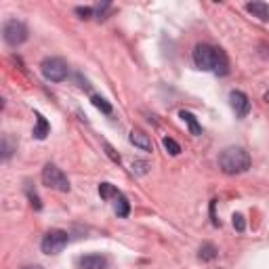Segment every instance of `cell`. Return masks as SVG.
<instances>
[{"instance_id":"obj_1","label":"cell","mask_w":269,"mask_h":269,"mask_svg":"<svg viewBox=\"0 0 269 269\" xmlns=\"http://www.w3.org/2000/svg\"><path fill=\"white\" fill-rule=\"evenodd\" d=\"M219 168L225 175H240L250 168V154L244 148H225L219 154Z\"/></svg>"},{"instance_id":"obj_2","label":"cell","mask_w":269,"mask_h":269,"mask_svg":"<svg viewBox=\"0 0 269 269\" xmlns=\"http://www.w3.org/2000/svg\"><path fill=\"white\" fill-rule=\"evenodd\" d=\"M67 242H69V234H67V231H63V229H51V231H46V234H44L40 248H42L44 255H59L61 250L67 246Z\"/></svg>"},{"instance_id":"obj_3","label":"cell","mask_w":269,"mask_h":269,"mask_svg":"<svg viewBox=\"0 0 269 269\" xmlns=\"http://www.w3.org/2000/svg\"><path fill=\"white\" fill-rule=\"evenodd\" d=\"M42 183L51 189H57V191H63V193L69 191V179L55 164H46L42 168Z\"/></svg>"},{"instance_id":"obj_4","label":"cell","mask_w":269,"mask_h":269,"mask_svg":"<svg viewBox=\"0 0 269 269\" xmlns=\"http://www.w3.org/2000/svg\"><path fill=\"white\" fill-rule=\"evenodd\" d=\"M42 69V76L51 82H63L67 78V63L61 57H46L40 65Z\"/></svg>"},{"instance_id":"obj_5","label":"cell","mask_w":269,"mask_h":269,"mask_svg":"<svg viewBox=\"0 0 269 269\" xmlns=\"http://www.w3.org/2000/svg\"><path fill=\"white\" fill-rule=\"evenodd\" d=\"M3 36H5V42L9 46H19L28 40V28L17 21V19H9L5 23V30H3Z\"/></svg>"},{"instance_id":"obj_6","label":"cell","mask_w":269,"mask_h":269,"mask_svg":"<svg viewBox=\"0 0 269 269\" xmlns=\"http://www.w3.org/2000/svg\"><path fill=\"white\" fill-rule=\"evenodd\" d=\"M214 53H217V46H210V44H195V48H193V63H195V67H200V69H204V71H212Z\"/></svg>"},{"instance_id":"obj_7","label":"cell","mask_w":269,"mask_h":269,"mask_svg":"<svg viewBox=\"0 0 269 269\" xmlns=\"http://www.w3.org/2000/svg\"><path fill=\"white\" fill-rule=\"evenodd\" d=\"M229 103H231V110L236 112L238 118H246L250 112V101L246 97V93L242 91H231L229 93Z\"/></svg>"},{"instance_id":"obj_8","label":"cell","mask_w":269,"mask_h":269,"mask_svg":"<svg viewBox=\"0 0 269 269\" xmlns=\"http://www.w3.org/2000/svg\"><path fill=\"white\" fill-rule=\"evenodd\" d=\"M129 141L133 143L135 148H139L141 152H150V154L154 152V143H152L150 135H148V133H143V131H139V129H133V131H131Z\"/></svg>"},{"instance_id":"obj_9","label":"cell","mask_w":269,"mask_h":269,"mask_svg":"<svg viewBox=\"0 0 269 269\" xmlns=\"http://www.w3.org/2000/svg\"><path fill=\"white\" fill-rule=\"evenodd\" d=\"M229 71V59L225 55L223 48H217V53H214V65H212V74L217 76H225Z\"/></svg>"},{"instance_id":"obj_10","label":"cell","mask_w":269,"mask_h":269,"mask_svg":"<svg viewBox=\"0 0 269 269\" xmlns=\"http://www.w3.org/2000/svg\"><path fill=\"white\" fill-rule=\"evenodd\" d=\"M246 11L253 15V17H257V19H261V21H269V5L261 3V0L248 3V5H246Z\"/></svg>"},{"instance_id":"obj_11","label":"cell","mask_w":269,"mask_h":269,"mask_svg":"<svg viewBox=\"0 0 269 269\" xmlns=\"http://www.w3.org/2000/svg\"><path fill=\"white\" fill-rule=\"evenodd\" d=\"M78 265H80V269H105L107 261L103 255H86L78 261Z\"/></svg>"},{"instance_id":"obj_12","label":"cell","mask_w":269,"mask_h":269,"mask_svg":"<svg viewBox=\"0 0 269 269\" xmlns=\"http://www.w3.org/2000/svg\"><path fill=\"white\" fill-rule=\"evenodd\" d=\"M179 118H181L187 127H189V133L193 135V137H200L202 135V127H200V122H198V118H195L191 112H185V110H181L179 112Z\"/></svg>"},{"instance_id":"obj_13","label":"cell","mask_w":269,"mask_h":269,"mask_svg":"<svg viewBox=\"0 0 269 269\" xmlns=\"http://www.w3.org/2000/svg\"><path fill=\"white\" fill-rule=\"evenodd\" d=\"M51 133V124L46 122V118L42 116V114H36V127H34V139H38V141H42V139H46V135Z\"/></svg>"},{"instance_id":"obj_14","label":"cell","mask_w":269,"mask_h":269,"mask_svg":"<svg viewBox=\"0 0 269 269\" xmlns=\"http://www.w3.org/2000/svg\"><path fill=\"white\" fill-rule=\"evenodd\" d=\"M114 210H116L118 217H129V212H131V202L122 191L114 198Z\"/></svg>"},{"instance_id":"obj_15","label":"cell","mask_w":269,"mask_h":269,"mask_svg":"<svg viewBox=\"0 0 269 269\" xmlns=\"http://www.w3.org/2000/svg\"><path fill=\"white\" fill-rule=\"evenodd\" d=\"M217 246L214 244H210V242H206V244H202V248H200V253H198V259L200 261H212V259H217Z\"/></svg>"},{"instance_id":"obj_16","label":"cell","mask_w":269,"mask_h":269,"mask_svg":"<svg viewBox=\"0 0 269 269\" xmlns=\"http://www.w3.org/2000/svg\"><path fill=\"white\" fill-rule=\"evenodd\" d=\"M118 193H120V191H118L112 183H101V185H99V195H101L103 200H114Z\"/></svg>"},{"instance_id":"obj_17","label":"cell","mask_w":269,"mask_h":269,"mask_svg":"<svg viewBox=\"0 0 269 269\" xmlns=\"http://www.w3.org/2000/svg\"><path fill=\"white\" fill-rule=\"evenodd\" d=\"M91 101H93V105L97 107V110H101L105 116H110V114H112V105L107 103L103 97H99V95H93V97H91Z\"/></svg>"},{"instance_id":"obj_18","label":"cell","mask_w":269,"mask_h":269,"mask_svg":"<svg viewBox=\"0 0 269 269\" xmlns=\"http://www.w3.org/2000/svg\"><path fill=\"white\" fill-rule=\"evenodd\" d=\"M162 145H164V150L170 154V156H179L181 154V145L175 141V139H170V137H164L162 139Z\"/></svg>"},{"instance_id":"obj_19","label":"cell","mask_w":269,"mask_h":269,"mask_svg":"<svg viewBox=\"0 0 269 269\" xmlns=\"http://www.w3.org/2000/svg\"><path fill=\"white\" fill-rule=\"evenodd\" d=\"M131 168H133L135 175H148L150 173V164L145 162V160H135V162L131 164Z\"/></svg>"},{"instance_id":"obj_20","label":"cell","mask_w":269,"mask_h":269,"mask_svg":"<svg viewBox=\"0 0 269 269\" xmlns=\"http://www.w3.org/2000/svg\"><path fill=\"white\" fill-rule=\"evenodd\" d=\"M112 9V5L110 3H103V5H97V9H95V13H97V19L99 21H103V19H107V11Z\"/></svg>"},{"instance_id":"obj_21","label":"cell","mask_w":269,"mask_h":269,"mask_svg":"<svg viewBox=\"0 0 269 269\" xmlns=\"http://www.w3.org/2000/svg\"><path fill=\"white\" fill-rule=\"evenodd\" d=\"M95 13V9L91 7H76V15H80V19H91Z\"/></svg>"},{"instance_id":"obj_22","label":"cell","mask_w":269,"mask_h":269,"mask_svg":"<svg viewBox=\"0 0 269 269\" xmlns=\"http://www.w3.org/2000/svg\"><path fill=\"white\" fill-rule=\"evenodd\" d=\"M231 219H234V227L240 231V234H242V231L246 229V223H244V217H242V214L240 212H236L234 214V217H231Z\"/></svg>"},{"instance_id":"obj_23","label":"cell","mask_w":269,"mask_h":269,"mask_svg":"<svg viewBox=\"0 0 269 269\" xmlns=\"http://www.w3.org/2000/svg\"><path fill=\"white\" fill-rule=\"evenodd\" d=\"M103 148H105V154H107V156H110V160H112V162H116V164H120V156L116 154V150H114V148L110 145V143H105V145H103Z\"/></svg>"},{"instance_id":"obj_24","label":"cell","mask_w":269,"mask_h":269,"mask_svg":"<svg viewBox=\"0 0 269 269\" xmlns=\"http://www.w3.org/2000/svg\"><path fill=\"white\" fill-rule=\"evenodd\" d=\"M28 198H30V202H32V206H34V210H40L42 208V202H40V198L36 193H32V189H28Z\"/></svg>"},{"instance_id":"obj_25","label":"cell","mask_w":269,"mask_h":269,"mask_svg":"<svg viewBox=\"0 0 269 269\" xmlns=\"http://www.w3.org/2000/svg\"><path fill=\"white\" fill-rule=\"evenodd\" d=\"M11 154H13V150H11V145H9V137H5V139H3V160H9Z\"/></svg>"},{"instance_id":"obj_26","label":"cell","mask_w":269,"mask_h":269,"mask_svg":"<svg viewBox=\"0 0 269 269\" xmlns=\"http://www.w3.org/2000/svg\"><path fill=\"white\" fill-rule=\"evenodd\" d=\"M214 206H217V200L210 202V219H212V225L214 227H219V219H217V214H214Z\"/></svg>"},{"instance_id":"obj_27","label":"cell","mask_w":269,"mask_h":269,"mask_svg":"<svg viewBox=\"0 0 269 269\" xmlns=\"http://www.w3.org/2000/svg\"><path fill=\"white\" fill-rule=\"evenodd\" d=\"M23 269H42L40 265H28V267H23Z\"/></svg>"},{"instance_id":"obj_28","label":"cell","mask_w":269,"mask_h":269,"mask_svg":"<svg viewBox=\"0 0 269 269\" xmlns=\"http://www.w3.org/2000/svg\"><path fill=\"white\" fill-rule=\"evenodd\" d=\"M265 101H267V103H269V93H267V95H265Z\"/></svg>"}]
</instances>
